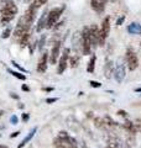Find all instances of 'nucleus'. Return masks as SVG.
Wrapping results in <instances>:
<instances>
[{
    "label": "nucleus",
    "mask_w": 141,
    "mask_h": 148,
    "mask_svg": "<svg viewBox=\"0 0 141 148\" xmlns=\"http://www.w3.org/2000/svg\"><path fill=\"white\" fill-rule=\"evenodd\" d=\"M56 101H57V98H48V99H46L47 104H52V103H56Z\"/></svg>",
    "instance_id": "nucleus-35"
},
{
    "label": "nucleus",
    "mask_w": 141,
    "mask_h": 148,
    "mask_svg": "<svg viewBox=\"0 0 141 148\" xmlns=\"http://www.w3.org/2000/svg\"><path fill=\"white\" fill-rule=\"evenodd\" d=\"M58 138H61V140H62L69 148L77 147V141H76V138L70 137L66 131H61V132L58 133Z\"/></svg>",
    "instance_id": "nucleus-8"
},
{
    "label": "nucleus",
    "mask_w": 141,
    "mask_h": 148,
    "mask_svg": "<svg viewBox=\"0 0 141 148\" xmlns=\"http://www.w3.org/2000/svg\"><path fill=\"white\" fill-rule=\"evenodd\" d=\"M36 45H37V41H35V42H31V43H29L30 54H32V53H34V49H35V47H36Z\"/></svg>",
    "instance_id": "nucleus-31"
},
{
    "label": "nucleus",
    "mask_w": 141,
    "mask_h": 148,
    "mask_svg": "<svg viewBox=\"0 0 141 148\" xmlns=\"http://www.w3.org/2000/svg\"><path fill=\"white\" fill-rule=\"evenodd\" d=\"M106 148H114V147H111V146H106Z\"/></svg>",
    "instance_id": "nucleus-45"
},
{
    "label": "nucleus",
    "mask_w": 141,
    "mask_h": 148,
    "mask_svg": "<svg viewBox=\"0 0 141 148\" xmlns=\"http://www.w3.org/2000/svg\"><path fill=\"white\" fill-rule=\"evenodd\" d=\"M46 3H47V0H34L30 6L32 9H35V10H37V9H40L42 5H45Z\"/></svg>",
    "instance_id": "nucleus-24"
},
{
    "label": "nucleus",
    "mask_w": 141,
    "mask_h": 148,
    "mask_svg": "<svg viewBox=\"0 0 141 148\" xmlns=\"http://www.w3.org/2000/svg\"><path fill=\"white\" fill-rule=\"evenodd\" d=\"M89 35H91V42H92V47H97L98 46V41H99V27L97 25H92L89 27Z\"/></svg>",
    "instance_id": "nucleus-9"
},
{
    "label": "nucleus",
    "mask_w": 141,
    "mask_h": 148,
    "mask_svg": "<svg viewBox=\"0 0 141 148\" xmlns=\"http://www.w3.org/2000/svg\"><path fill=\"white\" fill-rule=\"evenodd\" d=\"M89 84H91L92 88H100L102 86V83L95 82V80H91V82H89Z\"/></svg>",
    "instance_id": "nucleus-30"
},
{
    "label": "nucleus",
    "mask_w": 141,
    "mask_h": 148,
    "mask_svg": "<svg viewBox=\"0 0 141 148\" xmlns=\"http://www.w3.org/2000/svg\"><path fill=\"white\" fill-rule=\"evenodd\" d=\"M126 30L130 35H141V25L139 22H131Z\"/></svg>",
    "instance_id": "nucleus-14"
},
{
    "label": "nucleus",
    "mask_w": 141,
    "mask_h": 148,
    "mask_svg": "<svg viewBox=\"0 0 141 148\" xmlns=\"http://www.w3.org/2000/svg\"><path fill=\"white\" fill-rule=\"evenodd\" d=\"M119 116H121V117H124L125 120L128 119V112H126L125 110H118V112H116Z\"/></svg>",
    "instance_id": "nucleus-29"
},
{
    "label": "nucleus",
    "mask_w": 141,
    "mask_h": 148,
    "mask_svg": "<svg viewBox=\"0 0 141 148\" xmlns=\"http://www.w3.org/2000/svg\"><path fill=\"white\" fill-rule=\"evenodd\" d=\"M19 9L16 6V4L12 1V0H8V1L4 4L1 10H0V22L3 25H8L10 22L15 15L17 14Z\"/></svg>",
    "instance_id": "nucleus-1"
},
{
    "label": "nucleus",
    "mask_w": 141,
    "mask_h": 148,
    "mask_svg": "<svg viewBox=\"0 0 141 148\" xmlns=\"http://www.w3.org/2000/svg\"><path fill=\"white\" fill-rule=\"evenodd\" d=\"M44 90H45V91H52L53 88H44Z\"/></svg>",
    "instance_id": "nucleus-40"
},
{
    "label": "nucleus",
    "mask_w": 141,
    "mask_h": 148,
    "mask_svg": "<svg viewBox=\"0 0 141 148\" xmlns=\"http://www.w3.org/2000/svg\"><path fill=\"white\" fill-rule=\"evenodd\" d=\"M17 121H19V119H17L16 115H12V116L10 117V122H11L12 125H16V123H17Z\"/></svg>",
    "instance_id": "nucleus-33"
},
{
    "label": "nucleus",
    "mask_w": 141,
    "mask_h": 148,
    "mask_svg": "<svg viewBox=\"0 0 141 148\" xmlns=\"http://www.w3.org/2000/svg\"><path fill=\"white\" fill-rule=\"evenodd\" d=\"M64 9H66V6L62 5L59 8H53L52 10L48 12V15H47V26H46L47 29H52V27L57 24L61 15H62L63 11H64Z\"/></svg>",
    "instance_id": "nucleus-3"
},
{
    "label": "nucleus",
    "mask_w": 141,
    "mask_h": 148,
    "mask_svg": "<svg viewBox=\"0 0 141 148\" xmlns=\"http://www.w3.org/2000/svg\"><path fill=\"white\" fill-rule=\"evenodd\" d=\"M125 58H126V62H128V68L129 71H135L139 66V59H138V56L134 52L133 49H128L125 53Z\"/></svg>",
    "instance_id": "nucleus-6"
},
{
    "label": "nucleus",
    "mask_w": 141,
    "mask_h": 148,
    "mask_svg": "<svg viewBox=\"0 0 141 148\" xmlns=\"http://www.w3.org/2000/svg\"><path fill=\"white\" fill-rule=\"evenodd\" d=\"M125 16L123 15V16H120L119 18H118V20H116V26H121V25H123V22L125 21Z\"/></svg>",
    "instance_id": "nucleus-32"
},
{
    "label": "nucleus",
    "mask_w": 141,
    "mask_h": 148,
    "mask_svg": "<svg viewBox=\"0 0 141 148\" xmlns=\"http://www.w3.org/2000/svg\"><path fill=\"white\" fill-rule=\"evenodd\" d=\"M59 52H61V42L57 41V42H55L52 49H51V53H50V62H51V64L57 63V59L59 57Z\"/></svg>",
    "instance_id": "nucleus-10"
},
{
    "label": "nucleus",
    "mask_w": 141,
    "mask_h": 148,
    "mask_svg": "<svg viewBox=\"0 0 141 148\" xmlns=\"http://www.w3.org/2000/svg\"><path fill=\"white\" fill-rule=\"evenodd\" d=\"M126 75L125 72V66L124 64H118V66L114 68V79L116 80V83H123L124 78Z\"/></svg>",
    "instance_id": "nucleus-7"
},
{
    "label": "nucleus",
    "mask_w": 141,
    "mask_h": 148,
    "mask_svg": "<svg viewBox=\"0 0 141 148\" xmlns=\"http://www.w3.org/2000/svg\"><path fill=\"white\" fill-rule=\"evenodd\" d=\"M69 48H64L63 49V53L62 56L59 57V61H58V67H57V73L58 74H63V72L67 69L68 66V61H69Z\"/></svg>",
    "instance_id": "nucleus-5"
},
{
    "label": "nucleus",
    "mask_w": 141,
    "mask_h": 148,
    "mask_svg": "<svg viewBox=\"0 0 141 148\" xmlns=\"http://www.w3.org/2000/svg\"><path fill=\"white\" fill-rule=\"evenodd\" d=\"M123 127L126 130V132H128V133H133V135H135V133L138 132V131H136V127H135L134 121H130V120H128V119L125 120Z\"/></svg>",
    "instance_id": "nucleus-16"
},
{
    "label": "nucleus",
    "mask_w": 141,
    "mask_h": 148,
    "mask_svg": "<svg viewBox=\"0 0 141 148\" xmlns=\"http://www.w3.org/2000/svg\"><path fill=\"white\" fill-rule=\"evenodd\" d=\"M10 96L12 99H16V100H19V95H16V94H14V92H10Z\"/></svg>",
    "instance_id": "nucleus-39"
},
{
    "label": "nucleus",
    "mask_w": 141,
    "mask_h": 148,
    "mask_svg": "<svg viewBox=\"0 0 141 148\" xmlns=\"http://www.w3.org/2000/svg\"><path fill=\"white\" fill-rule=\"evenodd\" d=\"M47 15H48V12L45 11L44 14H42V16L40 17L39 22H37V26H36V31L37 32H41L47 26Z\"/></svg>",
    "instance_id": "nucleus-13"
},
{
    "label": "nucleus",
    "mask_w": 141,
    "mask_h": 148,
    "mask_svg": "<svg viewBox=\"0 0 141 148\" xmlns=\"http://www.w3.org/2000/svg\"><path fill=\"white\" fill-rule=\"evenodd\" d=\"M108 0H91V6L95 12H102Z\"/></svg>",
    "instance_id": "nucleus-12"
},
{
    "label": "nucleus",
    "mask_w": 141,
    "mask_h": 148,
    "mask_svg": "<svg viewBox=\"0 0 141 148\" xmlns=\"http://www.w3.org/2000/svg\"><path fill=\"white\" fill-rule=\"evenodd\" d=\"M8 1V0H0V6H3L4 5V4H5Z\"/></svg>",
    "instance_id": "nucleus-41"
},
{
    "label": "nucleus",
    "mask_w": 141,
    "mask_h": 148,
    "mask_svg": "<svg viewBox=\"0 0 141 148\" xmlns=\"http://www.w3.org/2000/svg\"><path fill=\"white\" fill-rule=\"evenodd\" d=\"M103 121H104L105 126H109V127H115V126H118V122H115L110 116H104V117H103Z\"/></svg>",
    "instance_id": "nucleus-23"
},
{
    "label": "nucleus",
    "mask_w": 141,
    "mask_h": 148,
    "mask_svg": "<svg viewBox=\"0 0 141 148\" xmlns=\"http://www.w3.org/2000/svg\"><path fill=\"white\" fill-rule=\"evenodd\" d=\"M29 119H30L29 114H22V121L24 122H27V121H29Z\"/></svg>",
    "instance_id": "nucleus-34"
},
{
    "label": "nucleus",
    "mask_w": 141,
    "mask_h": 148,
    "mask_svg": "<svg viewBox=\"0 0 141 148\" xmlns=\"http://www.w3.org/2000/svg\"><path fill=\"white\" fill-rule=\"evenodd\" d=\"M83 148H88V147H86V146H84V147H83Z\"/></svg>",
    "instance_id": "nucleus-46"
},
{
    "label": "nucleus",
    "mask_w": 141,
    "mask_h": 148,
    "mask_svg": "<svg viewBox=\"0 0 141 148\" xmlns=\"http://www.w3.org/2000/svg\"><path fill=\"white\" fill-rule=\"evenodd\" d=\"M45 38H46V37H45V36H42V38H41V41H40V45H39V48H40V49H42V47H44Z\"/></svg>",
    "instance_id": "nucleus-36"
},
{
    "label": "nucleus",
    "mask_w": 141,
    "mask_h": 148,
    "mask_svg": "<svg viewBox=\"0 0 141 148\" xmlns=\"http://www.w3.org/2000/svg\"><path fill=\"white\" fill-rule=\"evenodd\" d=\"M36 131H37V127H34V128H32L31 130V131L29 132V135H27L25 138H24V140L21 141V143H20V145H19L17 146V148H22L24 146H26L27 145V143H29L31 140H32V137H34L35 136V133H36Z\"/></svg>",
    "instance_id": "nucleus-17"
},
{
    "label": "nucleus",
    "mask_w": 141,
    "mask_h": 148,
    "mask_svg": "<svg viewBox=\"0 0 141 148\" xmlns=\"http://www.w3.org/2000/svg\"><path fill=\"white\" fill-rule=\"evenodd\" d=\"M21 89L24 90V91H30V88L27 86L26 84H22V86H21Z\"/></svg>",
    "instance_id": "nucleus-37"
},
{
    "label": "nucleus",
    "mask_w": 141,
    "mask_h": 148,
    "mask_svg": "<svg viewBox=\"0 0 141 148\" xmlns=\"http://www.w3.org/2000/svg\"><path fill=\"white\" fill-rule=\"evenodd\" d=\"M10 36H11V29L10 27H6V29L3 31V34H1V38H9Z\"/></svg>",
    "instance_id": "nucleus-26"
},
{
    "label": "nucleus",
    "mask_w": 141,
    "mask_h": 148,
    "mask_svg": "<svg viewBox=\"0 0 141 148\" xmlns=\"http://www.w3.org/2000/svg\"><path fill=\"white\" fill-rule=\"evenodd\" d=\"M30 32H27L26 35H24L20 40H19V45H20V47L24 48V47H26V46H29V40H30Z\"/></svg>",
    "instance_id": "nucleus-19"
},
{
    "label": "nucleus",
    "mask_w": 141,
    "mask_h": 148,
    "mask_svg": "<svg viewBox=\"0 0 141 148\" xmlns=\"http://www.w3.org/2000/svg\"><path fill=\"white\" fill-rule=\"evenodd\" d=\"M94 125H95V127L98 128H102L104 127V121H103V117H94Z\"/></svg>",
    "instance_id": "nucleus-25"
},
{
    "label": "nucleus",
    "mask_w": 141,
    "mask_h": 148,
    "mask_svg": "<svg viewBox=\"0 0 141 148\" xmlns=\"http://www.w3.org/2000/svg\"><path fill=\"white\" fill-rule=\"evenodd\" d=\"M53 147L55 148H69L66 143L61 140V138H58V137H56L55 140H53Z\"/></svg>",
    "instance_id": "nucleus-22"
},
{
    "label": "nucleus",
    "mask_w": 141,
    "mask_h": 148,
    "mask_svg": "<svg viewBox=\"0 0 141 148\" xmlns=\"http://www.w3.org/2000/svg\"><path fill=\"white\" fill-rule=\"evenodd\" d=\"M95 62H97V56L93 54L91 59L88 62V66H87V72L88 73H93L94 72V68H95Z\"/></svg>",
    "instance_id": "nucleus-18"
},
{
    "label": "nucleus",
    "mask_w": 141,
    "mask_h": 148,
    "mask_svg": "<svg viewBox=\"0 0 141 148\" xmlns=\"http://www.w3.org/2000/svg\"><path fill=\"white\" fill-rule=\"evenodd\" d=\"M19 135H20V132L19 131H16V132H12L11 135H10V138H14V137H17Z\"/></svg>",
    "instance_id": "nucleus-38"
},
{
    "label": "nucleus",
    "mask_w": 141,
    "mask_h": 148,
    "mask_svg": "<svg viewBox=\"0 0 141 148\" xmlns=\"http://www.w3.org/2000/svg\"><path fill=\"white\" fill-rule=\"evenodd\" d=\"M74 148H78V147H74Z\"/></svg>",
    "instance_id": "nucleus-47"
},
{
    "label": "nucleus",
    "mask_w": 141,
    "mask_h": 148,
    "mask_svg": "<svg viewBox=\"0 0 141 148\" xmlns=\"http://www.w3.org/2000/svg\"><path fill=\"white\" fill-rule=\"evenodd\" d=\"M82 36V53L83 54H91L92 51V42H91V35H89V27H83L81 32Z\"/></svg>",
    "instance_id": "nucleus-4"
},
{
    "label": "nucleus",
    "mask_w": 141,
    "mask_h": 148,
    "mask_svg": "<svg viewBox=\"0 0 141 148\" xmlns=\"http://www.w3.org/2000/svg\"><path fill=\"white\" fill-rule=\"evenodd\" d=\"M0 148H9L8 146H4V145H0Z\"/></svg>",
    "instance_id": "nucleus-42"
},
{
    "label": "nucleus",
    "mask_w": 141,
    "mask_h": 148,
    "mask_svg": "<svg viewBox=\"0 0 141 148\" xmlns=\"http://www.w3.org/2000/svg\"><path fill=\"white\" fill-rule=\"evenodd\" d=\"M135 91H136V92H140V91H141V88H139V89H135Z\"/></svg>",
    "instance_id": "nucleus-43"
},
{
    "label": "nucleus",
    "mask_w": 141,
    "mask_h": 148,
    "mask_svg": "<svg viewBox=\"0 0 141 148\" xmlns=\"http://www.w3.org/2000/svg\"><path fill=\"white\" fill-rule=\"evenodd\" d=\"M8 73H10L12 77L17 78L19 80H24V82L26 80V75H24V74L19 73V72H16V71H12V69H10V68H8Z\"/></svg>",
    "instance_id": "nucleus-21"
},
{
    "label": "nucleus",
    "mask_w": 141,
    "mask_h": 148,
    "mask_svg": "<svg viewBox=\"0 0 141 148\" xmlns=\"http://www.w3.org/2000/svg\"><path fill=\"white\" fill-rule=\"evenodd\" d=\"M11 64H12L14 67H16V68L19 69V71H21V72H24V73H27V71H26V69L24 68V67H21L20 64H19V63H16L15 61H12V62H11Z\"/></svg>",
    "instance_id": "nucleus-28"
},
{
    "label": "nucleus",
    "mask_w": 141,
    "mask_h": 148,
    "mask_svg": "<svg viewBox=\"0 0 141 148\" xmlns=\"http://www.w3.org/2000/svg\"><path fill=\"white\" fill-rule=\"evenodd\" d=\"M114 64H113V61H106L105 66H104V75L106 79H109V78L111 77V74H114Z\"/></svg>",
    "instance_id": "nucleus-15"
},
{
    "label": "nucleus",
    "mask_w": 141,
    "mask_h": 148,
    "mask_svg": "<svg viewBox=\"0 0 141 148\" xmlns=\"http://www.w3.org/2000/svg\"><path fill=\"white\" fill-rule=\"evenodd\" d=\"M50 59V54L47 52H44V54L41 56L39 63H37V72L39 73H45L47 71V63Z\"/></svg>",
    "instance_id": "nucleus-11"
},
{
    "label": "nucleus",
    "mask_w": 141,
    "mask_h": 148,
    "mask_svg": "<svg viewBox=\"0 0 141 148\" xmlns=\"http://www.w3.org/2000/svg\"><path fill=\"white\" fill-rule=\"evenodd\" d=\"M24 1H25V3H30L31 0H24Z\"/></svg>",
    "instance_id": "nucleus-44"
},
{
    "label": "nucleus",
    "mask_w": 141,
    "mask_h": 148,
    "mask_svg": "<svg viewBox=\"0 0 141 148\" xmlns=\"http://www.w3.org/2000/svg\"><path fill=\"white\" fill-rule=\"evenodd\" d=\"M68 63H69L70 68H76V67H78V63H79V57H78V54L76 53V54H73V56H69V61H68Z\"/></svg>",
    "instance_id": "nucleus-20"
},
{
    "label": "nucleus",
    "mask_w": 141,
    "mask_h": 148,
    "mask_svg": "<svg viewBox=\"0 0 141 148\" xmlns=\"http://www.w3.org/2000/svg\"><path fill=\"white\" fill-rule=\"evenodd\" d=\"M134 123H135L136 131H138V132H141V119H136L135 121H134Z\"/></svg>",
    "instance_id": "nucleus-27"
},
{
    "label": "nucleus",
    "mask_w": 141,
    "mask_h": 148,
    "mask_svg": "<svg viewBox=\"0 0 141 148\" xmlns=\"http://www.w3.org/2000/svg\"><path fill=\"white\" fill-rule=\"evenodd\" d=\"M36 12H37V10L29 6V9L25 11V14L20 17V20H19L17 25H16V29L22 32H29L32 22H34L36 18Z\"/></svg>",
    "instance_id": "nucleus-2"
}]
</instances>
